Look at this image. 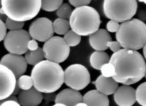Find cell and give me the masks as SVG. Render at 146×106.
<instances>
[{
  "instance_id": "2",
  "label": "cell",
  "mask_w": 146,
  "mask_h": 106,
  "mask_svg": "<svg viewBox=\"0 0 146 106\" xmlns=\"http://www.w3.org/2000/svg\"><path fill=\"white\" fill-rule=\"evenodd\" d=\"M33 86L43 93L54 92L64 82V71L58 64L44 60L35 65L31 74Z\"/></svg>"
},
{
  "instance_id": "34",
  "label": "cell",
  "mask_w": 146,
  "mask_h": 106,
  "mask_svg": "<svg viewBox=\"0 0 146 106\" xmlns=\"http://www.w3.org/2000/svg\"><path fill=\"white\" fill-rule=\"evenodd\" d=\"M27 46L29 50L31 51L35 50L39 47L37 42L33 39H31L29 41Z\"/></svg>"
},
{
  "instance_id": "28",
  "label": "cell",
  "mask_w": 146,
  "mask_h": 106,
  "mask_svg": "<svg viewBox=\"0 0 146 106\" xmlns=\"http://www.w3.org/2000/svg\"><path fill=\"white\" fill-rule=\"evenodd\" d=\"M100 70L102 75L106 77H112L114 75L115 73L114 67L110 63L104 65Z\"/></svg>"
},
{
  "instance_id": "41",
  "label": "cell",
  "mask_w": 146,
  "mask_h": 106,
  "mask_svg": "<svg viewBox=\"0 0 146 106\" xmlns=\"http://www.w3.org/2000/svg\"><path fill=\"white\" fill-rule=\"evenodd\" d=\"M143 53L144 57L146 60V43L143 47Z\"/></svg>"
},
{
  "instance_id": "13",
  "label": "cell",
  "mask_w": 146,
  "mask_h": 106,
  "mask_svg": "<svg viewBox=\"0 0 146 106\" xmlns=\"http://www.w3.org/2000/svg\"><path fill=\"white\" fill-rule=\"evenodd\" d=\"M114 98L119 106H131L136 101V90L129 85L121 86L114 93Z\"/></svg>"
},
{
  "instance_id": "19",
  "label": "cell",
  "mask_w": 146,
  "mask_h": 106,
  "mask_svg": "<svg viewBox=\"0 0 146 106\" xmlns=\"http://www.w3.org/2000/svg\"><path fill=\"white\" fill-rule=\"evenodd\" d=\"M110 59L108 54L104 51H96L90 56L91 65L94 69L100 70L104 64L109 63Z\"/></svg>"
},
{
  "instance_id": "12",
  "label": "cell",
  "mask_w": 146,
  "mask_h": 106,
  "mask_svg": "<svg viewBox=\"0 0 146 106\" xmlns=\"http://www.w3.org/2000/svg\"><path fill=\"white\" fill-rule=\"evenodd\" d=\"M0 100H1L12 95L17 79L10 70L1 65L0 66Z\"/></svg>"
},
{
  "instance_id": "11",
  "label": "cell",
  "mask_w": 146,
  "mask_h": 106,
  "mask_svg": "<svg viewBox=\"0 0 146 106\" xmlns=\"http://www.w3.org/2000/svg\"><path fill=\"white\" fill-rule=\"evenodd\" d=\"M0 64L10 70L17 79L26 72L28 63L22 55L10 53L2 58Z\"/></svg>"
},
{
  "instance_id": "45",
  "label": "cell",
  "mask_w": 146,
  "mask_h": 106,
  "mask_svg": "<svg viewBox=\"0 0 146 106\" xmlns=\"http://www.w3.org/2000/svg\"><path fill=\"white\" fill-rule=\"evenodd\" d=\"M144 77H145V78L146 79V72H145V75Z\"/></svg>"
},
{
  "instance_id": "31",
  "label": "cell",
  "mask_w": 146,
  "mask_h": 106,
  "mask_svg": "<svg viewBox=\"0 0 146 106\" xmlns=\"http://www.w3.org/2000/svg\"><path fill=\"white\" fill-rule=\"evenodd\" d=\"M107 45L114 53L117 52L121 50V47L119 42L115 41H112L109 42L107 43Z\"/></svg>"
},
{
  "instance_id": "36",
  "label": "cell",
  "mask_w": 146,
  "mask_h": 106,
  "mask_svg": "<svg viewBox=\"0 0 146 106\" xmlns=\"http://www.w3.org/2000/svg\"><path fill=\"white\" fill-rule=\"evenodd\" d=\"M14 101L19 103L18 98L15 96L11 95L3 99L0 100V105L5 101Z\"/></svg>"
},
{
  "instance_id": "32",
  "label": "cell",
  "mask_w": 146,
  "mask_h": 106,
  "mask_svg": "<svg viewBox=\"0 0 146 106\" xmlns=\"http://www.w3.org/2000/svg\"><path fill=\"white\" fill-rule=\"evenodd\" d=\"M0 40L1 41L4 40L7 35V27L5 24L0 20Z\"/></svg>"
},
{
  "instance_id": "5",
  "label": "cell",
  "mask_w": 146,
  "mask_h": 106,
  "mask_svg": "<svg viewBox=\"0 0 146 106\" xmlns=\"http://www.w3.org/2000/svg\"><path fill=\"white\" fill-rule=\"evenodd\" d=\"M1 5L8 17L24 22L36 16L41 8V0H1Z\"/></svg>"
},
{
  "instance_id": "20",
  "label": "cell",
  "mask_w": 146,
  "mask_h": 106,
  "mask_svg": "<svg viewBox=\"0 0 146 106\" xmlns=\"http://www.w3.org/2000/svg\"><path fill=\"white\" fill-rule=\"evenodd\" d=\"M25 58L28 64L34 66L45 58L43 49L39 47L34 51L28 50L25 53Z\"/></svg>"
},
{
  "instance_id": "42",
  "label": "cell",
  "mask_w": 146,
  "mask_h": 106,
  "mask_svg": "<svg viewBox=\"0 0 146 106\" xmlns=\"http://www.w3.org/2000/svg\"><path fill=\"white\" fill-rule=\"evenodd\" d=\"M52 106H66L65 105L60 103H55L54 105Z\"/></svg>"
},
{
  "instance_id": "6",
  "label": "cell",
  "mask_w": 146,
  "mask_h": 106,
  "mask_svg": "<svg viewBox=\"0 0 146 106\" xmlns=\"http://www.w3.org/2000/svg\"><path fill=\"white\" fill-rule=\"evenodd\" d=\"M137 3L135 0H104V12L108 18L118 22H124L131 19L135 14Z\"/></svg>"
},
{
  "instance_id": "23",
  "label": "cell",
  "mask_w": 146,
  "mask_h": 106,
  "mask_svg": "<svg viewBox=\"0 0 146 106\" xmlns=\"http://www.w3.org/2000/svg\"><path fill=\"white\" fill-rule=\"evenodd\" d=\"M63 0H41V8L48 12L57 10L62 4Z\"/></svg>"
},
{
  "instance_id": "37",
  "label": "cell",
  "mask_w": 146,
  "mask_h": 106,
  "mask_svg": "<svg viewBox=\"0 0 146 106\" xmlns=\"http://www.w3.org/2000/svg\"><path fill=\"white\" fill-rule=\"evenodd\" d=\"M0 105V106H21L19 103L12 101H5Z\"/></svg>"
},
{
  "instance_id": "18",
  "label": "cell",
  "mask_w": 146,
  "mask_h": 106,
  "mask_svg": "<svg viewBox=\"0 0 146 106\" xmlns=\"http://www.w3.org/2000/svg\"><path fill=\"white\" fill-rule=\"evenodd\" d=\"M83 102L88 106H109L108 96L98 91L93 90L87 92L83 96Z\"/></svg>"
},
{
  "instance_id": "9",
  "label": "cell",
  "mask_w": 146,
  "mask_h": 106,
  "mask_svg": "<svg viewBox=\"0 0 146 106\" xmlns=\"http://www.w3.org/2000/svg\"><path fill=\"white\" fill-rule=\"evenodd\" d=\"M31 38L25 29L10 31L4 39V46L10 53L21 55L28 50V44Z\"/></svg>"
},
{
  "instance_id": "25",
  "label": "cell",
  "mask_w": 146,
  "mask_h": 106,
  "mask_svg": "<svg viewBox=\"0 0 146 106\" xmlns=\"http://www.w3.org/2000/svg\"><path fill=\"white\" fill-rule=\"evenodd\" d=\"M17 82L22 90H28L33 86V81L31 77L28 75H22L17 79Z\"/></svg>"
},
{
  "instance_id": "35",
  "label": "cell",
  "mask_w": 146,
  "mask_h": 106,
  "mask_svg": "<svg viewBox=\"0 0 146 106\" xmlns=\"http://www.w3.org/2000/svg\"><path fill=\"white\" fill-rule=\"evenodd\" d=\"M138 19L143 22L146 21V12L144 10H140L137 14Z\"/></svg>"
},
{
  "instance_id": "40",
  "label": "cell",
  "mask_w": 146,
  "mask_h": 106,
  "mask_svg": "<svg viewBox=\"0 0 146 106\" xmlns=\"http://www.w3.org/2000/svg\"><path fill=\"white\" fill-rule=\"evenodd\" d=\"M75 106H88L85 103L82 102L78 103Z\"/></svg>"
},
{
  "instance_id": "44",
  "label": "cell",
  "mask_w": 146,
  "mask_h": 106,
  "mask_svg": "<svg viewBox=\"0 0 146 106\" xmlns=\"http://www.w3.org/2000/svg\"><path fill=\"white\" fill-rule=\"evenodd\" d=\"M143 2L146 4V0H143Z\"/></svg>"
},
{
  "instance_id": "27",
  "label": "cell",
  "mask_w": 146,
  "mask_h": 106,
  "mask_svg": "<svg viewBox=\"0 0 146 106\" xmlns=\"http://www.w3.org/2000/svg\"><path fill=\"white\" fill-rule=\"evenodd\" d=\"M5 24L7 29L10 31H14L22 29L25 23L14 20L8 18Z\"/></svg>"
},
{
  "instance_id": "8",
  "label": "cell",
  "mask_w": 146,
  "mask_h": 106,
  "mask_svg": "<svg viewBox=\"0 0 146 106\" xmlns=\"http://www.w3.org/2000/svg\"><path fill=\"white\" fill-rule=\"evenodd\" d=\"M90 82V76L87 69L80 64L68 66L64 71V82L71 88L79 91L86 87Z\"/></svg>"
},
{
  "instance_id": "4",
  "label": "cell",
  "mask_w": 146,
  "mask_h": 106,
  "mask_svg": "<svg viewBox=\"0 0 146 106\" xmlns=\"http://www.w3.org/2000/svg\"><path fill=\"white\" fill-rule=\"evenodd\" d=\"M72 30L79 35H91L99 29L101 23L97 10L88 6L76 8L70 18Z\"/></svg>"
},
{
  "instance_id": "14",
  "label": "cell",
  "mask_w": 146,
  "mask_h": 106,
  "mask_svg": "<svg viewBox=\"0 0 146 106\" xmlns=\"http://www.w3.org/2000/svg\"><path fill=\"white\" fill-rule=\"evenodd\" d=\"M17 98L22 106H38L42 101L43 94L33 86L28 90H21Z\"/></svg>"
},
{
  "instance_id": "15",
  "label": "cell",
  "mask_w": 146,
  "mask_h": 106,
  "mask_svg": "<svg viewBox=\"0 0 146 106\" xmlns=\"http://www.w3.org/2000/svg\"><path fill=\"white\" fill-rule=\"evenodd\" d=\"M83 98L78 91L72 88H66L56 95L55 102L66 106H75L78 103L83 102Z\"/></svg>"
},
{
  "instance_id": "43",
  "label": "cell",
  "mask_w": 146,
  "mask_h": 106,
  "mask_svg": "<svg viewBox=\"0 0 146 106\" xmlns=\"http://www.w3.org/2000/svg\"><path fill=\"white\" fill-rule=\"evenodd\" d=\"M0 14H5V12L3 10V9L2 7L0 9Z\"/></svg>"
},
{
  "instance_id": "1",
  "label": "cell",
  "mask_w": 146,
  "mask_h": 106,
  "mask_svg": "<svg viewBox=\"0 0 146 106\" xmlns=\"http://www.w3.org/2000/svg\"><path fill=\"white\" fill-rule=\"evenodd\" d=\"M109 63L115 70L112 77L118 83L130 85L138 82L144 77L145 62L141 54L136 50L121 49L112 55Z\"/></svg>"
},
{
  "instance_id": "3",
  "label": "cell",
  "mask_w": 146,
  "mask_h": 106,
  "mask_svg": "<svg viewBox=\"0 0 146 106\" xmlns=\"http://www.w3.org/2000/svg\"><path fill=\"white\" fill-rule=\"evenodd\" d=\"M116 37L124 48L141 49L146 43V25L138 19H131L121 24Z\"/></svg>"
},
{
  "instance_id": "30",
  "label": "cell",
  "mask_w": 146,
  "mask_h": 106,
  "mask_svg": "<svg viewBox=\"0 0 146 106\" xmlns=\"http://www.w3.org/2000/svg\"><path fill=\"white\" fill-rule=\"evenodd\" d=\"M70 4L76 8L87 6L91 2V0H69Z\"/></svg>"
},
{
  "instance_id": "16",
  "label": "cell",
  "mask_w": 146,
  "mask_h": 106,
  "mask_svg": "<svg viewBox=\"0 0 146 106\" xmlns=\"http://www.w3.org/2000/svg\"><path fill=\"white\" fill-rule=\"evenodd\" d=\"M112 41L110 33L105 29H100L90 35L89 42L91 46L97 51H104L109 47L107 43Z\"/></svg>"
},
{
  "instance_id": "21",
  "label": "cell",
  "mask_w": 146,
  "mask_h": 106,
  "mask_svg": "<svg viewBox=\"0 0 146 106\" xmlns=\"http://www.w3.org/2000/svg\"><path fill=\"white\" fill-rule=\"evenodd\" d=\"M54 32L59 35H65L68 31L70 26L66 19L58 18L53 23Z\"/></svg>"
},
{
  "instance_id": "7",
  "label": "cell",
  "mask_w": 146,
  "mask_h": 106,
  "mask_svg": "<svg viewBox=\"0 0 146 106\" xmlns=\"http://www.w3.org/2000/svg\"><path fill=\"white\" fill-rule=\"evenodd\" d=\"M42 49L46 60L58 64L67 59L70 52V46L64 38L58 36H53L45 42Z\"/></svg>"
},
{
  "instance_id": "22",
  "label": "cell",
  "mask_w": 146,
  "mask_h": 106,
  "mask_svg": "<svg viewBox=\"0 0 146 106\" xmlns=\"http://www.w3.org/2000/svg\"><path fill=\"white\" fill-rule=\"evenodd\" d=\"M64 39L69 46H74L80 42L81 36L72 29L69 30L64 35Z\"/></svg>"
},
{
  "instance_id": "10",
  "label": "cell",
  "mask_w": 146,
  "mask_h": 106,
  "mask_svg": "<svg viewBox=\"0 0 146 106\" xmlns=\"http://www.w3.org/2000/svg\"><path fill=\"white\" fill-rule=\"evenodd\" d=\"M29 33L33 39L46 42L53 37L54 31L52 21L45 17L39 18L31 24Z\"/></svg>"
},
{
  "instance_id": "24",
  "label": "cell",
  "mask_w": 146,
  "mask_h": 106,
  "mask_svg": "<svg viewBox=\"0 0 146 106\" xmlns=\"http://www.w3.org/2000/svg\"><path fill=\"white\" fill-rule=\"evenodd\" d=\"M136 101L142 106H146V82L139 85L136 90Z\"/></svg>"
},
{
  "instance_id": "33",
  "label": "cell",
  "mask_w": 146,
  "mask_h": 106,
  "mask_svg": "<svg viewBox=\"0 0 146 106\" xmlns=\"http://www.w3.org/2000/svg\"><path fill=\"white\" fill-rule=\"evenodd\" d=\"M54 92L44 93L43 94V99L48 102H55L57 94Z\"/></svg>"
},
{
  "instance_id": "38",
  "label": "cell",
  "mask_w": 146,
  "mask_h": 106,
  "mask_svg": "<svg viewBox=\"0 0 146 106\" xmlns=\"http://www.w3.org/2000/svg\"><path fill=\"white\" fill-rule=\"evenodd\" d=\"M22 90L18 85L17 82L12 95L15 96L19 94Z\"/></svg>"
},
{
  "instance_id": "29",
  "label": "cell",
  "mask_w": 146,
  "mask_h": 106,
  "mask_svg": "<svg viewBox=\"0 0 146 106\" xmlns=\"http://www.w3.org/2000/svg\"><path fill=\"white\" fill-rule=\"evenodd\" d=\"M120 27L118 22L111 20L109 21L107 25V28L108 31L111 32H117Z\"/></svg>"
},
{
  "instance_id": "17",
  "label": "cell",
  "mask_w": 146,
  "mask_h": 106,
  "mask_svg": "<svg viewBox=\"0 0 146 106\" xmlns=\"http://www.w3.org/2000/svg\"><path fill=\"white\" fill-rule=\"evenodd\" d=\"M97 90L107 96L114 94L118 87V83L112 77H106L102 75L93 82Z\"/></svg>"
},
{
  "instance_id": "26",
  "label": "cell",
  "mask_w": 146,
  "mask_h": 106,
  "mask_svg": "<svg viewBox=\"0 0 146 106\" xmlns=\"http://www.w3.org/2000/svg\"><path fill=\"white\" fill-rule=\"evenodd\" d=\"M72 12L71 7L68 3H64L57 10L56 14L59 18L66 19L70 18Z\"/></svg>"
},
{
  "instance_id": "39",
  "label": "cell",
  "mask_w": 146,
  "mask_h": 106,
  "mask_svg": "<svg viewBox=\"0 0 146 106\" xmlns=\"http://www.w3.org/2000/svg\"><path fill=\"white\" fill-rule=\"evenodd\" d=\"M8 18L6 14H0V20L3 22H6L7 18Z\"/></svg>"
}]
</instances>
